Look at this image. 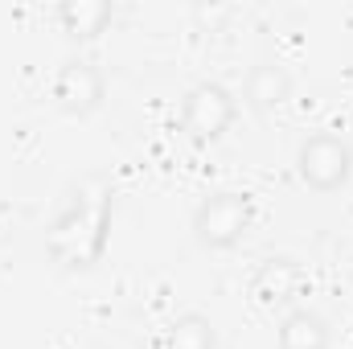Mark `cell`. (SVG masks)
<instances>
[{
  "label": "cell",
  "mask_w": 353,
  "mask_h": 349,
  "mask_svg": "<svg viewBox=\"0 0 353 349\" xmlns=\"http://www.w3.org/2000/svg\"><path fill=\"white\" fill-rule=\"evenodd\" d=\"M239 119V99L234 90L222 83H197L185 90L181 99V123L197 144H214L222 140Z\"/></svg>",
  "instance_id": "3957f363"
},
{
  "label": "cell",
  "mask_w": 353,
  "mask_h": 349,
  "mask_svg": "<svg viewBox=\"0 0 353 349\" xmlns=\"http://www.w3.org/2000/svg\"><path fill=\"white\" fill-rule=\"evenodd\" d=\"M103 99H107V79H103V70L94 62H87V58L62 62V70L54 74V103L66 115L87 119L103 107Z\"/></svg>",
  "instance_id": "5b68a950"
},
{
  "label": "cell",
  "mask_w": 353,
  "mask_h": 349,
  "mask_svg": "<svg viewBox=\"0 0 353 349\" xmlns=\"http://www.w3.org/2000/svg\"><path fill=\"white\" fill-rule=\"evenodd\" d=\"M279 349H329L333 346V329L321 312L312 308H292L283 321H279V333H275Z\"/></svg>",
  "instance_id": "9c48e42d"
},
{
  "label": "cell",
  "mask_w": 353,
  "mask_h": 349,
  "mask_svg": "<svg viewBox=\"0 0 353 349\" xmlns=\"http://www.w3.org/2000/svg\"><path fill=\"white\" fill-rule=\"evenodd\" d=\"M300 288H304V271H300V263L288 259V255L263 259L259 271H255V279H251V292H255V300H259L263 308H283V304H292V300L300 296Z\"/></svg>",
  "instance_id": "8992f818"
},
{
  "label": "cell",
  "mask_w": 353,
  "mask_h": 349,
  "mask_svg": "<svg viewBox=\"0 0 353 349\" xmlns=\"http://www.w3.org/2000/svg\"><path fill=\"white\" fill-rule=\"evenodd\" d=\"M296 173L316 193H337L353 173V148L341 136H333V132H316V136H308L300 144Z\"/></svg>",
  "instance_id": "277c9868"
},
{
  "label": "cell",
  "mask_w": 353,
  "mask_h": 349,
  "mask_svg": "<svg viewBox=\"0 0 353 349\" xmlns=\"http://www.w3.org/2000/svg\"><path fill=\"white\" fill-rule=\"evenodd\" d=\"M251 226H255V201L247 193H234V189L210 193L193 210V239L205 251H230V247H239L251 235Z\"/></svg>",
  "instance_id": "7a4b0ae2"
},
{
  "label": "cell",
  "mask_w": 353,
  "mask_h": 349,
  "mask_svg": "<svg viewBox=\"0 0 353 349\" xmlns=\"http://www.w3.org/2000/svg\"><path fill=\"white\" fill-rule=\"evenodd\" d=\"M288 99H292V74H288L283 66H275V62L251 66V74H247V83H243V103H247L255 115L279 111Z\"/></svg>",
  "instance_id": "ba28073f"
},
{
  "label": "cell",
  "mask_w": 353,
  "mask_h": 349,
  "mask_svg": "<svg viewBox=\"0 0 353 349\" xmlns=\"http://www.w3.org/2000/svg\"><path fill=\"white\" fill-rule=\"evenodd\" d=\"M54 17H58V29H62L66 41L87 46V41H94V37L107 33L115 8H111L107 0H62V4L54 8Z\"/></svg>",
  "instance_id": "52a82bcc"
},
{
  "label": "cell",
  "mask_w": 353,
  "mask_h": 349,
  "mask_svg": "<svg viewBox=\"0 0 353 349\" xmlns=\"http://www.w3.org/2000/svg\"><path fill=\"white\" fill-rule=\"evenodd\" d=\"M107 218H111V193L103 181H90L74 193L66 214L50 230V255L62 267H94L103 255L107 239Z\"/></svg>",
  "instance_id": "6da1fadb"
},
{
  "label": "cell",
  "mask_w": 353,
  "mask_h": 349,
  "mask_svg": "<svg viewBox=\"0 0 353 349\" xmlns=\"http://www.w3.org/2000/svg\"><path fill=\"white\" fill-rule=\"evenodd\" d=\"M165 349H218V329L201 312H181L165 333Z\"/></svg>",
  "instance_id": "30bf717a"
}]
</instances>
